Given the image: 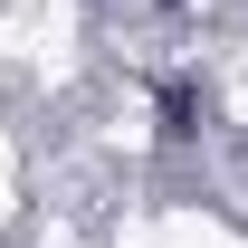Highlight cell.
<instances>
[{
    "mask_svg": "<svg viewBox=\"0 0 248 248\" xmlns=\"http://www.w3.org/2000/svg\"><path fill=\"white\" fill-rule=\"evenodd\" d=\"M162 134H172V143H191V134H201V86H191V77H172V86H162Z\"/></svg>",
    "mask_w": 248,
    "mask_h": 248,
    "instance_id": "cell-1",
    "label": "cell"
},
{
    "mask_svg": "<svg viewBox=\"0 0 248 248\" xmlns=\"http://www.w3.org/2000/svg\"><path fill=\"white\" fill-rule=\"evenodd\" d=\"M153 10H182V0H153Z\"/></svg>",
    "mask_w": 248,
    "mask_h": 248,
    "instance_id": "cell-2",
    "label": "cell"
}]
</instances>
